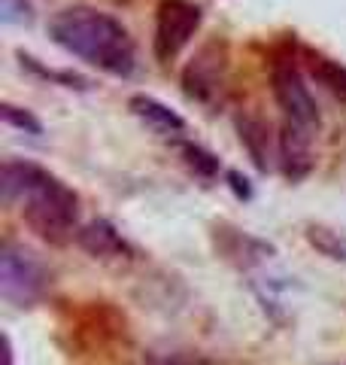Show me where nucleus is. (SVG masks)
<instances>
[{
	"instance_id": "nucleus-1",
	"label": "nucleus",
	"mask_w": 346,
	"mask_h": 365,
	"mask_svg": "<svg viewBox=\"0 0 346 365\" xmlns=\"http://www.w3.org/2000/svg\"><path fill=\"white\" fill-rule=\"evenodd\" d=\"M0 198L19 204L25 225L46 244H67L79 232L76 189L37 162L6 158L0 168Z\"/></svg>"
},
{
	"instance_id": "nucleus-10",
	"label": "nucleus",
	"mask_w": 346,
	"mask_h": 365,
	"mask_svg": "<svg viewBox=\"0 0 346 365\" xmlns=\"http://www.w3.org/2000/svg\"><path fill=\"white\" fill-rule=\"evenodd\" d=\"M128 110L146 125V128H152L161 137L186 134V119H182L173 107H167L164 101H158L152 95H131L128 98Z\"/></svg>"
},
{
	"instance_id": "nucleus-9",
	"label": "nucleus",
	"mask_w": 346,
	"mask_h": 365,
	"mask_svg": "<svg viewBox=\"0 0 346 365\" xmlns=\"http://www.w3.org/2000/svg\"><path fill=\"white\" fill-rule=\"evenodd\" d=\"M76 244L95 259H119V256H131L128 241L122 237V232L115 228L110 220H91L85 225H79L76 232Z\"/></svg>"
},
{
	"instance_id": "nucleus-5",
	"label": "nucleus",
	"mask_w": 346,
	"mask_h": 365,
	"mask_svg": "<svg viewBox=\"0 0 346 365\" xmlns=\"http://www.w3.org/2000/svg\"><path fill=\"white\" fill-rule=\"evenodd\" d=\"M228 43L225 40H210L204 43L198 52L192 55V61L182 71V91L186 98L201 107H219L225 101L228 91Z\"/></svg>"
},
{
	"instance_id": "nucleus-11",
	"label": "nucleus",
	"mask_w": 346,
	"mask_h": 365,
	"mask_svg": "<svg viewBox=\"0 0 346 365\" xmlns=\"http://www.w3.org/2000/svg\"><path fill=\"white\" fill-rule=\"evenodd\" d=\"M307 73L319 88H325L334 101L346 104V64L334 61L322 52H307Z\"/></svg>"
},
{
	"instance_id": "nucleus-2",
	"label": "nucleus",
	"mask_w": 346,
	"mask_h": 365,
	"mask_svg": "<svg viewBox=\"0 0 346 365\" xmlns=\"http://www.w3.org/2000/svg\"><path fill=\"white\" fill-rule=\"evenodd\" d=\"M49 40L95 71L128 79L137 73V43L131 31L112 13L91 6L70 4L49 19Z\"/></svg>"
},
{
	"instance_id": "nucleus-4",
	"label": "nucleus",
	"mask_w": 346,
	"mask_h": 365,
	"mask_svg": "<svg viewBox=\"0 0 346 365\" xmlns=\"http://www.w3.org/2000/svg\"><path fill=\"white\" fill-rule=\"evenodd\" d=\"M52 287L49 265L25 244L4 241L0 250V295L16 307H33Z\"/></svg>"
},
{
	"instance_id": "nucleus-13",
	"label": "nucleus",
	"mask_w": 346,
	"mask_h": 365,
	"mask_svg": "<svg viewBox=\"0 0 346 365\" xmlns=\"http://www.w3.org/2000/svg\"><path fill=\"white\" fill-rule=\"evenodd\" d=\"M16 58L21 61V67H25V71L37 73V76H43V79H52V83L64 86V88H88V79L76 76V73H67V71H49V67H43V64L33 58V55H28V52H16Z\"/></svg>"
},
{
	"instance_id": "nucleus-3",
	"label": "nucleus",
	"mask_w": 346,
	"mask_h": 365,
	"mask_svg": "<svg viewBox=\"0 0 346 365\" xmlns=\"http://www.w3.org/2000/svg\"><path fill=\"white\" fill-rule=\"evenodd\" d=\"M271 91L276 107L283 110V122L295 125L301 131L319 134L322 113L307 86V73L301 71V61L292 49H276L271 58Z\"/></svg>"
},
{
	"instance_id": "nucleus-14",
	"label": "nucleus",
	"mask_w": 346,
	"mask_h": 365,
	"mask_svg": "<svg viewBox=\"0 0 346 365\" xmlns=\"http://www.w3.org/2000/svg\"><path fill=\"white\" fill-rule=\"evenodd\" d=\"M0 116H4V122L9 125V128H16V131H25V134H31V137H40V134H43V122L33 116L31 110H25V107L4 104Z\"/></svg>"
},
{
	"instance_id": "nucleus-16",
	"label": "nucleus",
	"mask_w": 346,
	"mask_h": 365,
	"mask_svg": "<svg viewBox=\"0 0 346 365\" xmlns=\"http://www.w3.org/2000/svg\"><path fill=\"white\" fill-rule=\"evenodd\" d=\"M6 25H31L33 21V6L31 0H4V9H0Z\"/></svg>"
},
{
	"instance_id": "nucleus-17",
	"label": "nucleus",
	"mask_w": 346,
	"mask_h": 365,
	"mask_svg": "<svg viewBox=\"0 0 346 365\" xmlns=\"http://www.w3.org/2000/svg\"><path fill=\"white\" fill-rule=\"evenodd\" d=\"M228 186L234 189V195L240 198V201H249L252 198V186H249V180L246 177H240V170H228Z\"/></svg>"
},
{
	"instance_id": "nucleus-12",
	"label": "nucleus",
	"mask_w": 346,
	"mask_h": 365,
	"mask_svg": "<svg viewBox=\"0 0 346 365\" xmlns=\"http://www.w3.org/2000/svg\"><path fill=\"white\" fill-rule=\"evenodd\" d=\"M179 155H182V162L189 165L192 174H198L201 180H213L219 170H222V165H219V155H213L210 150H204L201 143L182 140L179 143Z\"/></svg>"
},
{
	"instance_id": "nucleus-18",
	"label": "nucleus",
	"mask_w": 346,
	"mask_h": 365,
	"mask_svg": "<svg viewBox=\"0 0 346 365\" xmlns=\"http://www.w3.org/2000/svg\"><path fill=\"white\" fill-rule=\"evenodd\" d=\"M337 365H346V362H337Z\"/></svg>"
},
{
	"instance_id": "nucleus-8",
	"label": "nucleus",
	"mask_w": 346,
	"mask_h": 365,
	"mask_svg": "<svg viewBox=\"0 0 346 365\" xmlns=\"http://www.w3.org/2000/svg\"><path fill=\"white\" fill-rule=\"evenodd\" d=\"M313 143H316V134L301 131L288 122L280 125V170L285 180L298 182L313 170V165H316Z\"/></svg>"
},
{
	"instance_id": "nucleus-7",
	"label": "nucleus",
	"mask_w": 346,
	"mask_h": 365,
	"mask_svg": "<svg viewBox=\"0 0 346 365\" xmlns=\"http://www.w3.org/2000/svg\"><path fill=\"white\" fill-rule=\"evenodd\" d=\"M234 128L240 137V146H243L249 155V162L256 165L261 174H271L273 168H280V134H273L271 125L264 122L258 113H237Z\"/></svg>"
},
{
	"instance_id": "nucleus-15",
	"label": "nucleus",
	"mask_w": 346,
	"mask_h": 365,
	"mask_svg": "<svg viewBox=\"0 0 346 365\" xmlns=\"http://www.w3.org/2000/svg\"><path fill=\"white\" fill-rule=\"evenodd\" d=\"M307 237H310V244H313L316 250H322L328 259H346V247H343V241L337 235L331 232V228H322V225H313L307 232Z\"/></svg>"
},
{
	"instance_id": "nucleus-6",
	"label": "nucleus",
	"mask_w": 346,
	"mask_h": 365,
	"mask_svg": "<svg viewBox=\"0 0 346 365\" xmlns=\"http://www.w3.org/2000/svg\"><path fill=\"white\" fill-rule=\"evenodd\" d=\"M204 25V9L194 0H161L155 6V34L152 52L155 61L170 64L179 58V52L194 40V34Z\"/></svg>"
}]
</instances>
